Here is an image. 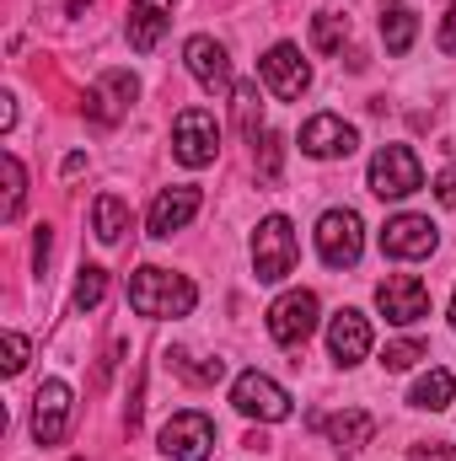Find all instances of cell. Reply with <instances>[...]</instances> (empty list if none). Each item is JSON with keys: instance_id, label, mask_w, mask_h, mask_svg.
Returning <instances> with one entry per match:
<instances>
[{"instance_id": "obj_15", "label": "cell", "mask_w": 456, "mask_h": 461, "mask_svg": "<svg viewBox=\"0 0 456 461\" xmlns=\"http://www.w3.org/2000/svg\"><path fill=\"white\" fill-rule=\"evenodd\" d=\"M183 59H188V76H194L205 92H231L226 43H215L210 32H199V38H188V43H183Z\"/></svg>"}, {"instance_id": "obj_21", "label": "cell", "mask_w": 456, "mask_h": 461, "mask_svg": "<svg viewBox=\"0 0 456 461\" xmlns=\"http://www.w3.org/2000/svg\"><path fill=\"white\" fill-rule=\"evenodd\" d=\"M451 370H430V375H419V381H414V397H408V402H414V408H424V413H441V408H446V402H451Z\"/></svg>"}, {"instance_id": "obj_17", "label": "cell", "mask_w": 456, "mask_h": 461, "mask_svg": "<svg viewBox=\"0 0 456 461\" xmlns=\"http://www.w3.org/2000/svg\"><path fill=\"white\" fill-rule=\"evenodd\" d=\"M328 348H333V359H339V365H360V359L370 354V322H365L360 312H349V306H343L339 317L328 322Z\"/></svg>"}, {"instance_id": "obj_23", "label": "cell", "mask_w": 456, "mask_h": 461, "mask_svg": "<svg viewBox=\"0 0 456 461\" xmlns=\"http://www.w3.org/2000/svg\"><path fill=\"white\" fill-rule=\"evenodd\" d=\"M343 38H349V16H333V11H323V16L312 22V49H317V54H339Z\"/></svg>"}, {"instance_id": "obj_8", "label": "cell", "mask_w": 456, "mask_h": 461, "mask_svg": "<svg viewBox=\"0 0 456 461\" xmlns=\"http://www.w3.org/2000/svg\"><path fill=\"white\" fill-rule=\"evenodd\" d=\"M231 402H236V413H247V419H258V424H279V419H290V392H285L279 381H269L263 370L236 375Z\"/></svg>"}, {"instance_id": "obj_7", "label": "cell", "mask_w": 456, "mask_h": 461, "mask_svg": "<svg viewBox=\"0 0 456 461\" xmlns=\"http://www.w3.org/2000/svg\"><path fill=\"white\" fill-rule=\"evenodd\" d=\"M317 295L312 290H290V295H279L274 306H269V339L285 348H301L312 333H317Z\"/></svg>"}, {"instance_id": "obj_30", "label": "cell", "mask_w": 456, "mask_h": 461, "mask_svg": "<svg viewBox=\"0 0 456 461\" xmlns=\"http://www.w3.org/2000/svg\"><path fill=\"white\" fill-rule=\"evenodd\" d=\"M22 365H27V339L5 333V375H22Z\"/></svg>"}, {"instance_id": "obj_34", "label": "cell", "mask_w": 456, "mask_h": 461, "mask_svg": "<svg viewBox=\"0 0 456 461\" xmlns=\"http://www.w3.org/2000/svg\"><path fill=\"white\" fill-rule=\"evenodd\" d=\"M49 241H54V236H49V230L38 226V241H32V258H38V268L49 263Z\"/></svg>"}, {"instance_id": "obj_10", "label": "cell", "mask_w": 456, "mask_h": 461, "mask_svg": "<svg viewBox=\"0 0 456 461\" xmlns=\"http://www.w3.org/2000/svg\"><path fill=\"white\" fill-rule=\"evenodd\" d=\"M258 70H263V86H269L279 103H296V97L312 86V65L301 59L296 43H274V49L258 59Z\"/></svg>"}, {"instance_id": "obj_24", "label": "cell", "mask_w": 456, "mask_h": 461, "mask_svg": "<svg viewBox=\"0 0 456 461\" xmlns=\"http://www.w3.org/2000/svg\"><path fill=\"white\" fill-rule=\"evenodd\" d=\"M103 295H108V268L87 263V268L76 274V306H81V312H92V306H103Z\"/></svg>"}, {"instance_id": "obj_33", "label": "cell", "mask_w": 456, "mask_h": 461, "mask_svg": "<svg viewBox=\"0 0 456 461\" xmlns=\"http://www.w3.org/2000/svg\"><path fill=\"white\" fill-rule=\"evenodd\" d=\"M441 54H456V0L446 11V22H441Z\"/></svg>"}, {"instance_id": "obj_31", "label": "cell", "mask_w": 456, "mask_h": 461, "mask_svg": "<svg viewBox=\"0 0 456 461\" xmlns=\"http://www.w3.org/2000/svg\"><path fill=\"white\" fill-rule=\"evenodd\" d=\"M414 461H456V451L446 440H419V446H414Z\"/></svg>"}, {"instance_id": "obj_25", "label": "cell", "mask_w": 456, "mask_h": 461, "mask_svg": "<svg viewBox=\"0 0 456 461\" xmlns=\"http://www.w3.org/2000/svg\"><path fill=\"white\" fill-rule=\"evenodd\" d=\"M258 123H263V103H258V86H236V129L247 140H258Z\"/></svg>"}, {"instance_id": "obj_27", "label": "cell", "mask_w": 456, "mask_h": 461, "mask_svg": "<svg viewBox=\"0 0 456 461\" xmlns=\"http://www.w3.org/2000/svg\"><path fill=\"white\" fill-rule=\"evenodd\" d=\"M172 365H178V375H188V381H199V386H210V381H221V375H226V365H221V359L194 365V354H172Z\"/></svg>"}, {"instance_id": "obj_3", "label": "cell", "mask_w": 456, "mask_h": 461, "mask_svg": "<svg viewBox=\"0 0 456 461\" xmlns=\"http://www.w3.org/2000/svg\"><path fill=\"white\" fill-rule=\"evenodd\" d=\"M424 188V167L408 145H381L370 156V194L376 199H408Z\"/></svg>"}, {"instance_id": "obj_29", "label": "cell", "mask_w": 456, "mask_h": 461, "mask_svg": "<svg viewBox=\"0 0 456 461\" xmlns=\"http://www.w3.org/2000/svg\"><path fill=\"white\" fill-rule=\"evenodd\" d=\"M279 150H285L279 134H263V140H258V177H263V183H279Z\"/></svg>"}, {"instance_id": "obj_32", "label": "cell", "mask_w": 456, "mask_h": 461, "mask_svg": "<svg viewBox=\"0 0 456 461\" xmlns=\"http://www.w3.org/2000/svg\"><path fill=\"white\" fill-rule=\"evenodd\" d=\"M435 199H441L446 210H456V167H446V172L435 177Z\"/></svg>"}, {"instance_id": "obj_35", "label": "cell", "mask_w": 456, "mask_h": 461, "mask_svg": "<svg viewBox=\"0 0 456 461\" xmlns=\"http://www.w3.org/2000/svg\"><path fill=\"white\" fill-rule=\"evenodd\" d=\"M451 322H456V295H451Z\"/></svg>"}, {"instance_id": "obj_20", "label": "cell", "mask_w": 456, "mask_h": 461, "mask_svg": "<svg viewBox=\"0 0 456 461\" xmlns=\"http://www.w3.org/2000/svg\"><path fill=\"white\" fill-rule=\"evenodd\" d=\"M370 435H376V419H370L365 408H349V413H339V419H328V440L339 446L343 456H349V451H360Z\"/></svg>"}, {"instance_id": "obj_6", "label": "cell", "mask_w": 456, "mask_h": 461, "mask_svg": "<svg viewBox=\"0 0 456 461\" xmlns=\"http://www.w3.org/2000/svg\"><path fill=\"white\" fill-rule=\"evenodd\" d=\"M360 252H365V226H360V215H354V210H328V215L317 221V258H323L328 268H354Z\"/></svg>"}, {"instance_id": "obj_18", "label": "cell", "mask_w": 456, "mask_h": 461, "mask_svg": "<svg viewBox=\"0 0 456 461\" xmlns=\"http://www.w3.org/2000/svg\"><path fill=\"white\" fill-rule=\"evenodd\" d=\"M167 27H172V0H134L129 5V43L140 54H150Z\"/></svg>"}, {"instance_id": "obj_13", "label": "cell", "mask_w": 456, "mask_h": 461, "mask_svg": "<svg viewBox=\"0 0 456 461\" xmlns=\"http://www.w3.org/2000/svg\"><path fill=\"white\" fill-rule=\"evenodd\" d=\"M140 97V81L129 76V70H108L92 92H87V118L92 123H103V129H114L118 118L129 113V103Z\"/></svg>"}, {"instance_id": "obj_9", "label": "cell", "mask_w": 456, "mask_h": 461, "mask_svg": "<svg viewBox=\"0 0 456 461\" xmlns=\"http://www.w3.org/2000/svg\"><path fill=\"white\" fill-rule=\"evenodd\" d=\"M376 306H381V317H387L392 328H414V322L430 317V290H424V279H414V274H392V279L376 285Z\"/></svg>"}, {"instance_id": "obj_14", "label": "cell", "mask_w": 456, "mask_h": 461, "mask_svg": "<svg viewBox=\"0 0 456 461\" xmlns=\"http://www.w3.org/2000/svg\"><path fill=\"white\" fill-rule=\"evenodd\" d=\"M360 145V134H354V123H343L339 113H317L301 123V150L306 156H317V161H333V156H349Z\"/></svg>"}, {"instance_id": "obj_26", "label": "cell", "mask_w": 456, "mask_h": 461, "mask_svg": "<svg viewBox=\"0 0 456 461\" xmlns=\"http://www.w3.org/2000/svg\"><path fill=\"white\" fill-rule=\"evenodd\" d=\"M22 194H27V172H22V161L16 156H5V221H16L22 215Z\"/></svg>"}, {"instance_id": "obj_19", "label": "cell", "mask_w": 456, "mask_h": 461, "mask_svg": "<svg viewBox=\"0 0 456 461\" xmlns=\"http://www.w3.org/2000/svg\"><path fill=\"white\" fill-rule=\"evenodd\" d=\"M414 38H419L414 11H408L403 0H387V5H381V43H387V54H408Z\"/></svg>"}, {"instance_id": "obj_2", "label": "cell", "mask_w": 456, "mask_h": 461, "mask_svg": "<svg viewBox=\"0 0 456 461\" xmlns=\"http://www.w3.org/2000/svg\"><path fill=\"white\" fill-rule=\"evenodd\" d=\"M252 274L263 285H279L285 274H296V226L285 215H269L252 230Z\"/></svg>"}, {"instance_id": "obj_22", "label": "cell", "mask_w": 456, "mask_h": 461, "mask_svg": "<svg viewBox=\"0 0 456 461\" xmlns=\"http://www.w3.org/2000/svg\"><path fill=\"white\" fill-rule=\"evenodd\" d=\"M92 226H97V241H118V236L129 230V210H123V199L103 194L97 210H92Z\"/></svg>"}, {"instance_id": "obj_1", "label": "cell", "mask_w": 456, "mask_h": 461, "mask_svg": "<svg viewBox=\"0 0 456 461\" xmlns=\"http://www.w3.org/2000/svg\"><path fill=\"white\" fill-rule=\"evenodd\" d=\"M194 301H199V290H194L188 274H167V268H150V263L129 274V306H134L140 317H150V322L188 317Z\"/></svg>"}, {"instance_id": "obj_28", "label": "cell", "mask_w": 456, "mask_h": 461, "mask_svg": "<svg viewBox=\"0 0 456 461\" xmlns=\"http://www.w3.org/2000/svg\"><path fill=\"white\" fill-rule=\"evenodd\" d=\"M424 359V344H414V339H403V344H387V354H381V370H414Z\"/></svg>"}, {"instance_id": "obj_16", "label": "cell", "mask_w": 456, "mask_h": 461, "mask_svg": "<svg viewBox=\"0 0 456 461\" xmlns=\"http://www.w3.org/2000/svg\"><path fill=\"white\" fill-rule=\"evenodd\" d=\"M199 204H205V199H199V188H194V183L161 188V194H156V204H150V221H145V226H150V236H161V241H167L172 230H183L194 215H199Z\"/></svg>"}, {"instance_id": "obj_11", "label": "cell", "mask_w": 456, "mask_h": 461, "mask_svg": "<svg viewBox=\"0 0 456 461\" xmlns=\"http://www.w3.org/2000/svg\"><path fill=\"white\" fill-rule=\"evenodd\" d=\"M441 247V230H435V221L430 215H392L387 226H381V252L387 258H430Z\"/></svg>"}, {"instance_id": "obj_5", "label": "cell", "mask_w": 456, "mask_h": 461, "mask_svg": "<svg viewBox=\"0 0 456 461\" xmlns=\"http://www.w3.org/2000/svg\"><path fill=\"white\" fill-rule=\"evenodd\" d=\"M161 451L172 461H210V451H215V424H210V413H199V408L172 413V419L161 424Z\"/></svg>"}, {"instance_id": "obj_12", "label": "cell", "mask_w": 456, "mask_h": 461, "mask_svg": "<svg viewBox=\"0 0 456 461\" xmlns=\"http://www.w3.org/2000/svg\"><path fill=\"white\" fill-rule=\"evenodd\" d=\"M70 429V386L65 381H43L32 397V440L38 446H59Z\"/></svg>"}, {"instance_id": "obj_4", "label": "cell", "mask_w": 456, "mask_h": 461, "mask_svg": "<svg viewBox=\"0 0 456 461\" xmlns=\"http://www.w3.org/2000/svg\"><path fill=\"white\" fill-rule=\"evenodd\" d=\"M172 156L183 167H210L221 156V123L210 108H183L172 123Z\"/></svg>"}]
</instances>
